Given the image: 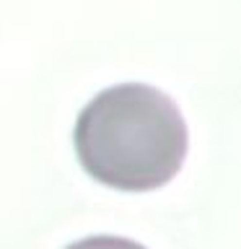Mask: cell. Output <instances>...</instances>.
<instances>
[{
	"label": "cell",
	"instance_id": "obj_1",
	"mask_svg": "<svg viewBox=\"0 0 241 249\" xmlns=\"http://www.w3.org/2000/svg\"><path fill=\"white\" fill-rule=\"evenodd\" d=\"M83 171L122 192L158 190L187 159L189 132L174 99L145 83H120L96 93L75 122Z\"/></svg>",
	"mask_w": 241,
	"mask_h": 249
},
{
	"label": "cell",
	"instance_id": "obj_2",
	"mask_svg": "<svg viewBox=\"0 0 241 249\" xmlns=\"http://www.w3.org/2000/svg\"><path fill=\"white\" fill-rule=\"evenodd\" d=\"M65 249H145V247L124 236H88V239L73 241Z\"/></svg>",
	"mask_w": 241,
	"mask_h": 249
}]
</instances>
